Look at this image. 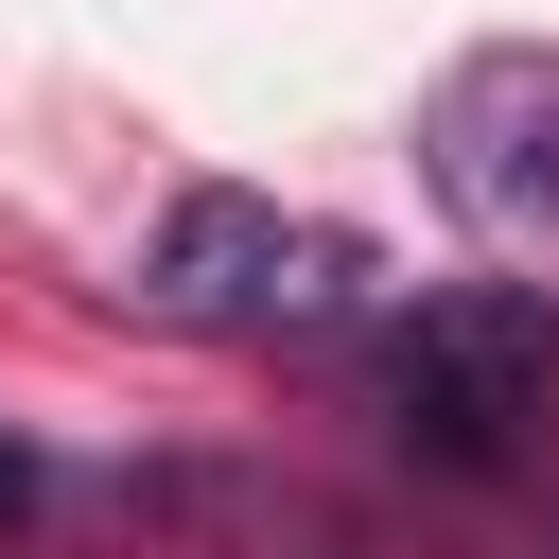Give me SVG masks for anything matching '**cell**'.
<instances>
[{"mask_svg":"<svg viewBox=\"0 0 559 559\" xmlns=\"http://www.w3.org/2000/svg\"><path fill=\"white\" fill-rule=\"evenodd\" d=\"M332 349H349L367 437L419 454V472H454V489L524 472L542 419H559V280H437V297H402V314L367 297Z\"/></svg>","mask_w":559,"mask_h":559,"instance_id":"6da1fadb","label":"cell"},{"mask_svg":"<svg viewBox=\"0 0 559 559\" xmlns=\"http://www.w3.org/2000/svg\"><path fill=\"white\" fill-rule=\"evenodd\" d=\"M384 297V262H367V227H332V210H280V192H175L157 227H140V314L157 332H227V349H332L349 314Z\"/></svg>","mask_w":559,"mask_h":559,"instance_id":"7a4b0ae2","label":"cell"},{"mask_svg":"<svg viewBox=\"0 0 559 559\" xmlns=\"http://www.w3.org/2000/svg\"><path fill=\"white\" fill-rule=\"evenodd\" d=\"M419 175H437L489 245L559 262V52H472V70L419 105Z\"/></svg>","mask_w":559,"mask_h":559,"instance_id":"3957f363","label":"cell"},{"mask_svg":"<svg viewBox=\"0 0 559 559\" xmlns=\"http://www.w3.org/2000/svg\"><path fill=\"white\" fill-rule=\"evenodd\" d=\"M35 489H52V472H35V454H17V437H0V524H17V507H35Z\"/></svg>","mask_w":559,"mask_h":559,"instance_id":"277c9868","label":"cell"}]
</instances>
